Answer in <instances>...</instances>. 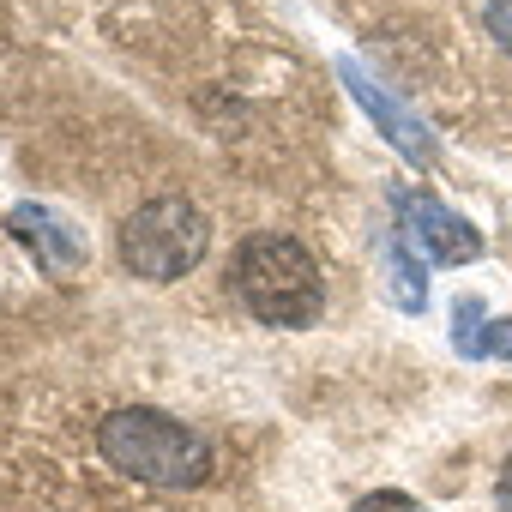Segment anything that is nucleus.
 <instances>
[{"label": "nucleus", "instance_id": "nucleus-7", "mask_svg": "<svg viewBox=\"0 0 512 512\" xmlns=\"http://www.w3.org/2000/svg\"><path fill=\"white\" fill-rule=\"evenodd\" d=\"M452 350L470 362H500L512 356V320H488V308L476 296L452 302Z\"/></svg>", "mask_w": 512, "mask_h": 512}, {"label": "nucleus", "instance_id": "nucleus-5", "mask_svg": "<svg viewBox=\"0 0 512 512\" xmlns=\"http://www.w3.org/2000/svg\"><path fill=\"white\" fill-rule=\"evenodd\" d=\"M338 79L350 85V97L362 103V115L386 133V145H392L404 163H416V169H434V163H440V145H434L428 121H422L410 103H398V97H392V91H386L362 61H356V55H338Z\"/></svg>", "mask_w": 512, "mask_h": 512}, {"label": "nucleus", "instance_id": "nucleus-2", "mask_svg": "<svg viewBox=\"0 0 512 512\" xmlns=\"http://www.w3.org/2000/svg\"><path fill=\"white\" fill-rule=\"evenodd\" d=\"M235 296L247 302L253 320L284 326V332H302L326 308V278H320L314 253L296 235L260 229V235H247L241 253H235Z\"/></svg>", "mask_w": 512, "mask_h": 512}, {"label": "nucleus", "instance_id": "nucleus-9", "mask_svg": "<svg viewBox=\"0 0 512 512\" xmlns=\"http://www.w3.org/2000/svg\"><path fill=\"white\" fill-rule=\"evenodd\" d=\"M482 25H488V37L512 55V0H482Z\"/></svg>", "mask_w": 512, "mask_h": 512}, {"label": "nucleus", "instance_id": "nucleus-6", "mask_svg": "<svg viewBox=\"0 0 512 512\" xmlns=\"http://www.w3.org/2000/svg\"><path fill=\"white\" fill-rule=\"evenodd\" d=\"M7 229H13V241L31 253V260L49 272V278H73L79 266H85V235L61 217V211H49V205H13L7 211Z\"/></svg>", "mask_w": 512, "mask_h": 512}, {"label": "nucleus", "instance_id": "nucleus-4", "mask_svg": "<svg viewBox=\"0 0 512 512\" xmlns=\"http://www.w3.org/2000/svg\"><path fill=\"white\" fill-rule=\"evenodd\" d=\"M392 211H398V235L416 247L422 266H470V260H482V229L470 217H458L452 205H440L428 187H398Z\"/></svg>", "mask_w": 512, "mask_h": 512}, {"label": "nucleus", "instance_id": "nucleus-11", "mask_svg": "<svg viewBox=\"0 0 512 512\" xmlns=\"http://www.w3.org/2000/svg\"><path fill=\"white\" fill-rule=\"evenodd\" d=\"M494 506L512 512V452H506V464H500V476H494Z\"/></svg>", "mask_w": 512, "mask_h": 512}, {"label": "nucleus", "instance_id": "nucleus-1", "mask_svg": "<svg viewBox=\"0 0 512 512\" xmlns=\"http://www.w3.org/2000/svg\"><path fill=\"white\" fill-rule=\"evenodd\" d=\"M97 452L145 488H199V482H211V464H217L199 428H187L181 416L151 410V404L109 410L97 422Z\"/></svg>", "mask_w": 512, "mask_h": 512}, {"label": "nucleus", "instance_id": "nucleus-10", "mask_svg": "<svg viewBox=\"0 0 512 512\" xmlns=\"http://www.w3.org/2000/svg\"><path fill=\"white\" fill-rule=\"evenodd\" d=\"M350 512H428V506H422V500H410V494H398V488H380V494L356 500Z\"/></svg>", "mask_w": 512, "mask_h": 512}, {"label": "nucleus", "instance_id": "nucleus-8", "mask_svg": "<svg viewBox=\"0 0 512 512\" xmlns=\"http://www.w3.org/2000/svg\"><path fill=\"white\" fill-rule=\"evenodd\" d=\"M380 266H386V296H392V308H404V314H422V308H428V278H422L416 247H410L398 229L380 241Z\"/></svg>", "mask_w": 512, "mask_h": 512}, {"label": "nucleus", "instance_id": "nucleus-3", "mask_svg": "<svg viewBox=\"0 0 512 512\" xmlns=\"http://www.w3.org/2000/svg\"><path fill=\"white\" fill-rule=\"evenodd\" d=\"M121 266L145 284H175L187 278L199 260H205V247H211V223L193 199L181 193H157L145 199L127 223H121Z\"/></svg>", "mask_w": 512, "mask_h": 512}]
</instances>
